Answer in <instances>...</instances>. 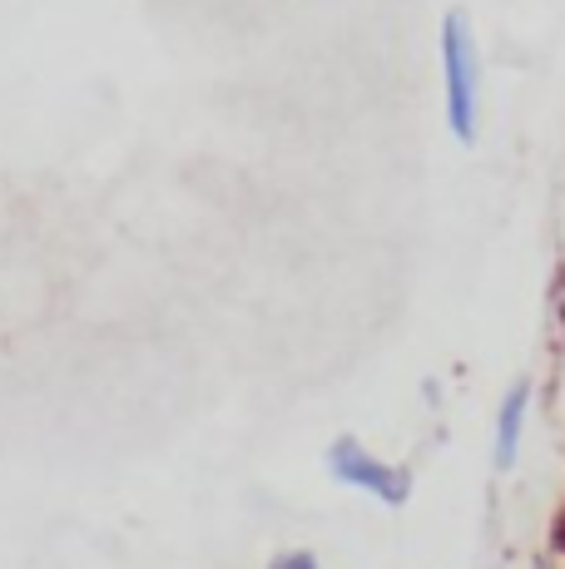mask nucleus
I'll return each instance as SVG.
<instances>
[{
  "label": "nucleus",
  "mask_w": 565,
  "mask_h": 569,
  "mask_svg": "<svg viewBox=\"0 0 565 569\" xmlns=\"http://www.w3.org/2000/svg\"><path fill=\"white\" fill-rule=\"evenodd\" d=\"M442 90H447V129L462 144H476L482 119V54L472 40V20L462 10L442 16Z\"/></svg>",
  "instance_id": "1"
},
{
  "label": "nucleus",
  "mask_w": 565,
  "mask_h": 569,
  "mask_svg": "<svg viewBox=\"0 0 565 569\" xmlns=\"http://www.w3.org/2000/svg\"><path fill=\"white\" fill-rule=\"evenodd\" d=\"M323 466H328V476L338 480V486L363 490V496L383 500V506H393V510L412 500V470L373 456L357 436H338V441L328 446V456H323Z\"/></svg>",
  "instance_id": "2"
},
{
  "label": "nucleus",
  "mask_w": 565,
  "mask_h": 569,
  "mask_svg": "<svg viewBox=\"0 0 565 569\" xmlns=\"http://www.w3.org/2000/svg\"><path fill=\"white\" fill-rule=\"evenodd\" d=\"M526 411H531V381H511L502 407H496V446H492V461L496 470H511L521 456V436H526Z\"/></svg>",
  "instance_id": "3"
},
{
  "label": "nucleus",
  "mask_w": 565,
  "mask_h": 569,
  "mask_svg": "<svg viewBox=\"0 0 565 569\" xmlns=\"http://www.w3.org/2000/svg\"><path fill=\"white\" fill-rule=\"evenodd\" d=\"M268 569H323V565H318V555L313 550H282V555L268 560Z\"/></svg>",
  "instance_id": "4"
},
{
  "label": "nucleus",
  "mask_w": 565,
  "mask_h": 569,
  "mask_svg": "<svg viewBox=\"0 0 565 569\" xmlns=\"http://www.w3.org/2000/svg\"><path fill=\"white\" fill-rule=\"evenodd\" d=\"M556 550H565V516H561V525H556Z\"/></svg>",
  "instance_id": "5"
},
{
  "label": "nucleus",
  "mask_w": 565,
  "mask_h": 569,
  "mask_svg": "<svg viewBox=\"0 0 565 569\" xmlns=\"http://www.w3.org/2000/svg\"><path fill=\"white\" fill-rule=\"evenodd\" d=\"M536 569H546V565H536Z\"/></svg>",
  "instance_id": "6"
}]
</instances>
